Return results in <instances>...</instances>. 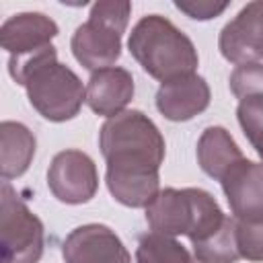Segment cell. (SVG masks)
I'll return each mask as SVG.
<instances>
[{
    "instance_id": "1",
    "label": "cell",
    "mask_w": 263,
    "mask_h": 263,
    "mask_svg": "<svg viewBox=\"0 0 263 263\" xmlns=\"http://www.w3.org/2000/svg\"><path fill=\"white\" fill-rule=\"evenodd\" d=\"M99 148L107 162L105 181L121 205L148 208L160 193L164 138L156 123L138 109L109 117L99 132Z\"/></svg>"
},
{
    "instance_id": "2",
    "label": "cell",
    "mask_w": 263,
    "mask_h": 263,
    "mask_svg": "<svg viewBox=\"0 0 263 263\" xmlns=\"http://www.w3.org/2000/svg\"><path fill=\"white\" fill-rule=\"evenodd\" d=\"M134 60L160 82L195 74L199 58L193 41L166 16H142L127 39Z\"/></svg>"
},
{
    "instance_id": "3",
    "label": "cell",
    "mask_w": 263,
    "mask_h": 263,
    "mask_svg": "<svg viewBox=\"0 0 263 263\" xmlns=\"http://www.w3.org/2000/svg\"><path fill=\"white\" fill-rule=\"evenodd\" d=\"M224 220L226 214L212 193L197 187H166L146 208V222L152 232L173 238L183 234L191 242L216 232Z\"/></svg>"
},
{
    "instance_id": "4",
    "label": "cell",
    "mask_w": 263,
    "mask_h": 263,
    "mask_svg": "<svg viewBox=\"0 0 263 263\" xmlns=\"http://www.w3.org/2000/svg\"><path fill=\"white\" fill-rule=\"evenodd\" d=\"M129 14V2H95L88 21L74 31L70 41V49L76 62L90 72L111 68L121 55V35L127 29Z\"/></svg>"
},
{
    "instance_id": "5",
    "label": "cell",
    "mask_w": 263,
    "mask_h": 263,
    "mask_svg": "<svg viewBox=\"0 0 263 263\" xmlns=\"http://www.w3.org/2000/svg\"><path fill=\"white\" fill-rule=\"evenodd\" d=\"M58 25L43 12H18L0 27V45L8 51V74L16 84H25L27 76L47 60L58 58L51 45Z\"/></svg>"
},
{
    "instance_id": "6",
    "label": "cell",
    "mask_w": 263,
    "mask_h": 263,
    "mask_svg": "<svg viewBox=\"0 0 263 263\" xmlns=\"http://www.w3.org/2000/svg\"><path fill=\"white\" fill-rule=\"evenodd\" d=\"M23 86L33 109L47 121H68L76 117L82 103H86L82 80L74 70L60 64L58 58L37 66Z\"/></svg>"
},
{
    "instance_id": "7",
    "label": "cell",
    "mask_w": 263,
    "mask_h": 263,
    "mask_svg": "<svg viewBox=\"0 0 263 263\" xmlns=\"http://www.w3.org/2000/svg\"><path fill=\"white\" fill-rule=\"evenodd\" d=\"M43 222L16 195L8 181L0 187V253L2 263H39L43 255Z\"/></svg>"
},
{
    "instance_id": "8",
    "label": "cell",
    "mask_w": 263,
    "mask_h": 263,
    "mask_svg": "<svg viewBox=\"0 0 263 263\" xmlns=\"http://www.w3.org/2000/svg\"><path fill=\"white\" fill-rule=\"evenodd\" d=\"M47 187L62 203L78 205L95 197L99 173L95 160L82 150H62L47 168Z\"/></svg>"
},
{
    "instance_id": "9",
    "label": "cell",
    "mask_w": 263,
    "mask_h": 263,
    "mask_svg": "<svg viewBox=\"0 0 263 263\" xmlns=\"http://www.w3.org/2000/svg\"><path fill=\"white\" fill-rule=\"evenodd\" d=\"M218 47L224 60L236 66L263 60V0L249 2L222 27Z\"/></svg>"
},
{
    "instance_id": "10",
    "label": "cell",
    "mask_w": 263,
    "mask_h": 263,
    "mask_svg": "<svg viewBox=\"0 0 263 263\" xmlns=\"http://www.w3.org/2000/svg\"><path fill=\"white\" fill-rule=\"evenodd\" d=\"M66 263H132L121 238L105 224H82L62 242Z\"/></svg>"
},
{
    "instance_id": "11",
    "label": "cell",
    "mask_w": 263,
    "mask_h": 263,
    "mask_svg": "<svg viewBox=\"0 0 263 263\" xmlns=\"http://www.w3.org/2000/svg\"><path fill=\"white\" fill-rule=\"evenodd\" d=\"M232 218L240 222L263 220V164L242 158L220 181Z\"/></svg>"
},
{
    "instance_id": "12",
    "label": "cell",
    "mask_w": 263,
    "mask_h": 263,
    "mask_svg": "<svg viewBox=\"0 0 263 263\" xmlns=\"http://www.w3.org/2000/svg\"><path fill=\"white\" fill-rule=\"evenodd\" d=\"M210 86L199 74L162 82L156 90V109L168 121H189L210 107Z\"/></svg>"
},
{
    "instance_id": "13",
    "label": "cell",
    "mask_w": 263,
    "mask_h": 263,
    "mask_svg": "<svg viewBox=\"0 0 263 263\" xmlns=\"http://www.w3.org/2000/svg\"><path fill=\"white\" fill-rule=\"evenodd\" d=\"M134 76L119 66L103 68L90 74L86 84V105L101 117H115L125 111L134 99Z\"/></svg>"
},
{
    "instance_id": "14",
    "label": "cell",
    "mask_w": 263,
    "mask_h": 263,
    "mask_svg": "<svg viewBox=\"0 0 263 263\" xmlns=\"http://www.w3.org/2000/svg\"><path fill=\"white\" fill-rule=\"evenodd\" d=\"M242 158L238 144L222 125H210L201 132L197 140V164L208 177L222 181L224 175Z\"/></svg>"
},
{
    "instance_id": "15",
    "label": "cell",
    "mask_w": 263,
    "mask_h": 263,
    "mask_svg": "<svg viewBox=\"0 0 263 263\" xmlns=\"http://www.w3.org/2000/svg\"><path fill=\"white\" fill-rule=\"evenodd\" d=\"M37 140L33 132L18 121L0 123V173L4 181L27 173L33 162Z\"/></svg>"
},
{
    "instance_id": "16",
    "label": "cell",
    "mask_w": 263,
    "mask_h": 263,
    "mask_svg": "<svg viewBox=\"0 0 263 263\" xmlns=\"http://www.w3.org/2000/svg\"><path fill=\"white\" fill-rule=\"evenodd\" d=\"M193 257L199 263H236L240 259L236 245V220L226 216L224 224L205 236L203 240L191 242Z\"/></svg>"
},
{
    "instance_id": "17",
    "label": "cell",
    "mask_w": 263,
    "mask_h": 263,
    "mask_svg": "<svg viewBox=\"0 0 263 263\" xmlns=\"http://www.w3.org/2000/svg\"><path fill=\"white\" fill-rule=\"evenodd\" d=\"M136 263H199L177 238L158 232L140 236Z\"/></svg>"
},
{
    "instance_id": "18",
    "label": "cell",
    "mask_w": 263,
    "mask_h": 263,
    "mask_svg": "<svg viewBox=\"0 0 263 263\" xmlns=\"http://www.w3.org/2000/svg\"><path fill=\"white\" fill-rule=\"evenodd\" d=\"M236 117H238V123L245 132L247 140L257 150L261 164H263V95L247 97V99L238 101Z\"/></svg>"
},
{
    "instance_id": "19",
    "label": "cell",
    "mask_w": 263,
    "mask_h": 263,
    "mask_svg": "<svg viewBox=\"0 0 263 263\" xmlns=\"http://www.w3.org/2000/svg\"><path fill=\"white\" fill-rule=\"evenodd\" d=\"M230 90L242 101L247 97L263 95V64H242L230 74Z\"/></svg>"
},
{
    "instance_id": "20",
    "label": "cell",
    "mask_w": 263,
    "mask_h": 263,
    "mask_svg": "<svg viewBox=\"0 0 263 263\" xmlns=\"http://www.w3.org/2000/svg\"><path fill=\"white\" fill-rule=\"evenodd\" d=\"M236 245L242 259L263 263V220L257 222L236 220Z\"/></svg>"
},
{
    "instance_id": "21",
    "label": "cell",
    "mask_w": 263,
    "mask_h": 263,
    "mask_svg": "<svg viewBox=\"0 0 263 263\" xmlns=\"http://www.w3.org/2000/svg\"><path fill=\"white\" fill-rule=\"evenodd\" d=\"M175 6L185 12L187 16L191 18H197V21H210V18H216L218 14H222L226 8H228V2H208V0H181V2H175Z\"/></svg>"
}]
</instances>
